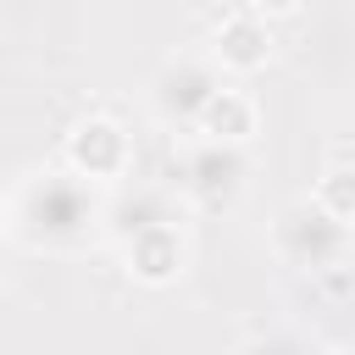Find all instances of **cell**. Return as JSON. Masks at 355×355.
Segmentation results:
<instances>
[{
  "instance_id": "6da1fadb",
  "label": "cell",
  "mask_w": 355,
  "mask_h": 355,
  "mask_svg": "<svg viewBox=\"0 0 355 355\" xmlns=\"http://www.w3.org/2000/svg\"><path fill=\"white\" fill-rule=\"evenodd\" d=\"M11 239H22L28 250H50V255L100 244L105 239V189L83 183L67 166L33 172L11 194Z\"/></svg>"
},
{
  "instance_id": "7a4b0ae2",
  "label": "cell",
  "mask_w": 355,
  "mask_h": 355,
  "mask_svg": "<svg viewBox=\"0 0 355 355\" xmlns=\"http://www.w3.org/2000/svg\"><path fill=\"white\" fill-rule=\"evenodd\" d=\"M272 250L300 266V272H327V266H344L349 250H355V227L333 222L322 205L311 200H288L272 222Z\"/></svg>"
},
{
  "instance_id": "3957f363",
  "label": "cell",
  "mask_w": 355,
  "mask_h": 355,
  "mask_svg": "<svg viewBox=\"0 0 355 355\" xmlns=\"http://www.w3.org/2000/svg\"><path fill=\"white\" fill-rule=\"evenodd\" d=\"M61 166L94 189H116L133 178V133L116 116H78L61 139Z\"/></svg>"
},
{
  "instance_id": "277c9868",
  "label": "cell",
  "mask_w": 355,
  "mask_h": 355,
  "mask_svg": "<svg viewBox=\"0 0 355 355\" xmlns=\"http://www.w3.org/2000/svg\"><path fill=\"white\" fill-rule=\"evenodd\" d=\"M250 183V155L244 144H216V139H194V150L178 161V189L189 205L200 211H227Z\"/></svg>"
},
{
  "instance_id": "5b68a950",
  "label": "cell",
  "mask_w": 355,
  "mask_h": 355,
  "mask_svg": "<svg viewBox=\"0 0 355 355\" xmlns=\"http://www.w3.org/2000/svg\"><path fill=\"white\" fill-rule=\"evenodd\" d=\"M222 67L211 55H172L155 78H150V111L166 128H194V116L205 111V100L222 89Z\"/></svg>"
},
{
  "instance_id": "8992f818",
  "label": "cell",
  "mask_w": 355,
  "mask_h": 355,
  "mask_svg": "<svg viewBox=\"0 0 355 355\" xmlns=\"http://www.w3.org/2000/svg\"><path fill=\"white\" fill-rule=\"evenodd\" d=\"M116 250H122V272H128L133 283H144V288H166V283H178L183 266H189V233L178 227V216L128 233Z\"/></svg>"
},
{
  "instance_id": "52a82bcc",
  "label": "cell",
  "mask_w": 355,
  "mask_h": 355,
  "mask_svg": "<svg viewBox=\"0 0 355 355\" xmlns=\"http://www.w3.org/2000/svg\"><path fill=\"white\" fill-rule=\"evenodd\" d=\"M272 55H277L272 22L255 17V11H233L211 33V61L222 67V78H255V72L272 67Z\"/></svg>"
},
{
  "instance_id": "ba28073f",
  "label": "cell",
  "mask_w": 355,
  "mask_h": 355,
  "mask_svg": "<svg viewBox=\"0 0 355 355\" xmlns=\"http://www.w3.org/2000/svg\"><path fill=\"white\" fill-rule=\"evenodd\" d=\"M189 133L216 139V144H250V139L261 133V105H255V94H250V89L222 83V89L205 100V111L194 116V128H189Z\"/></svg>"
},
{
  "instance_id": "9c48e42d",
  "label": "cell",
  "mask_w": 355,
  "mask_h": 355,
  "mask_svg": "<svg viewBox=\"0 0 355 355\" xmlns=\"http://www.w3.org/2000/svg\"><path fill=\"white\" fill-rule=\"evenodd\" d=\"M166 216H178L166 189H150V183H133V189L116 183V189H105V239L111 244H122L128 233H139L150 222H166Z\"/></svg>"
},
{
  "instance_id": "30bf717a",
  "label": "cell",
  "mask_w": 355,
  "mask_h": 355,
  "mask_svg": "<svg viewBox=\"0 0 355 355\" xmlns=\"http://www.w3.org/2000/svg\"><path fill=\"white\" fill-rule=\"evenodd\" d=\"M305 200H311V205H322L333 222L355 227V166H349V161H338V166H322Z\"/></svg>"
},
{
  "instance_id": "8fae6325",
  "label": "cell",
  "mask_w": 355,
  "mask_h": 355,
  "mask_svg": "<svg viewBox=\"0 0 355 355\" xmlns=\"http://www.w3.org/2000/svg\"><path fill=\"white\" fill-rule=\"evenodd\" d=\"M239 355H316V344L300 333H266V338H250Z\"/></svg>"
},
{
  "instance_id": "7c38bea8",
  "label": "cell",
  "mask_w": 355,
  "mask_h": 355,
  "mask_svg": "<svg viewBox=\"0 0 355 355\" xmlns=\"http://www.w3.org/2000/svg\"><path fill=\"white\" fill-rule=\"evenodd\" d=\"M305 0H244V11H255V17H266V22H283V17H294Z\"/></svg>"
},
{
  "instance_id": "4fadbf2b",
  "label": "cell",
  "mask_w": 355,
  "mask_h": 355,
  "mask_svg": "<svg viewBox=\"0 0 355 355\" xmlns=\"http://www.w3.org/2000/svg\"><path fill=\"white\" fill-rule=\"evenodd\" d=\"M6 239H11V200L0 194V244H6Z\"/></svg>"
}]
</instances>
